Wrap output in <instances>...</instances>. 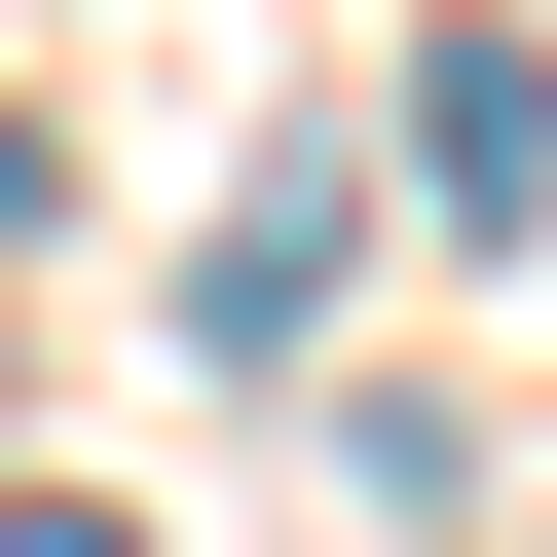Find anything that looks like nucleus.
I'll use <instances>...</instances> for the list:
<instances>
[{
	"instance_id": "1",
	"label": "nucleus",
	"mask_w": 557,
	"mask_h": 557,
	"mask_svg": "<svg viewBox=\"0 0 557 557\" xmlns=\"http://www.w3.org/2000/svg\"><path fill=\"white\" fill-rule=\"evenodd\" d=\"M409 186H446V223H557V38H520V0L409 75Z\"/></svg>"
},
{
	"instance_id": "2",
	"label": "nucleus",
	"mask_w": 557,
	"mask_h": 557,
	"mask_svg": "<svg viewBox=\"0 0 557 557\" xmlns=\"http://www.w3.org/2000/svg\"><path fill=\"white\" fill-rule=\"evenodd\" d=\"M38 186H75V149H38V112H0V260H38Z\"/></svg>"
},
{
	"instance_id": "3",
	"label": "nucleus",
	"mask_w": 557,
	"mask_h": 557,
	"mask_svg": "<svg viewBox=\"0 0 557 557\" xmlns=\"http://www.w3.org/2000/svg\"><path fill=\"white\" fill-rule=\"evenodd\" d=\"M0 557H112V520H0Z\"/></svg>"
}]
</instances>
